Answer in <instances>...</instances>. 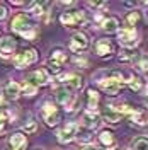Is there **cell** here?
Returning a JSON list of instances; mask_svg holds the SVG:
<instances>
[{"label":"cell","mask_w":148,"mask_h":150,"mask_svg":"<svg viewBox=\"0 0 148 150\" xmlns=\"http://www.w3.org/2000/svg\"><path fill=\"white\" fill-rule=\"evenodd\" d=\"M5 16H7V9H5L4 5H0V21H4Z\"/></svg>","instance_id":"e575fe53"},{"label":"cell","mask_w":148,"mask_h":150,"mask_svg":"<svg viewBox=\"0 0 148 150\" xmlns=\"http://www.w3.org/2000/svg\"><path fill=\"white\" fill-rule=\"evenodd\" d=\"M77 131H78V126L75 123H68L66 126H63L61 130L58 131L60 143H70L73 138H77Z\"/></svg>","instance_id":"8992f818"},{"label":"cell","mask_w":148,"mask_h":150,"mask_svg":"<svg viewBox=\"0 0 148 150\" xmlns=\"http://www.w3.org/2000/svg\"><path fill=\"white\" fill-rule=\"evenodd\" d=\"M36 60H37V51L29 48V50H24L22 53H17L14 56V65H16V68H24V67L32 65Z\"/></svg>","instance_id":"7a4b0ae2"},{"label":"cell","mask_w":148,"mask_h":150,"mask_svg":"<svg viewBox=\"0 0 148 150\" xmlns=\"http://www.w3.org/2000/svg\"><path fill=\"white\" fill-rule=\"evenodd\" d=\"M145 103H147V106H148V96H147V99H145Z\"/></svg>","instance_id":"8d00e7d4"},{"label":"cell","mask_w":148,"mask_h":150,"mask_svg":"<svg viewBox=\"0 0 148 150\" xmlns=\"http://www.w3.org/2000/svg\"><path fill=\"white\" fill-rule=\"evenodd\" d=\"M48 2H41V4H37V2H34V4H31V12L34 14V16H43L44 14V9H46Z\"/></svg>","instance_id":"484cf974"},{"label":"cell","mask_w":148,"mask_h":150,"mask_svg":"<svg viewBox=\"0 0 148 150\" xmlns=\"http://www.w3.org/2000/svg\"><path fill=\"white\" fill-rule=\"evenodd\" d=\"M48 74H46V70H34L32 74H29V79H27V82H31V84H34L37 87V85H44L48 84Z\"/></svg>","instance_id":"4fadbf2b"},{"label":"cell","mask_w":148,"mask_h":150,"mask_svg":"<svg viewBox=\"0 0 148 150\" xmlns=\"http://www.w3.org/2000/svg\"><path fill=\"white\" fill-rule=\"evenodd\" d=\"M61 24L66 26V28H75V26H82L87 22V17H85V12L82 10H68V12H63L61 14Z\"/></svg>","instance_id":"6da1fadb"},{"label":"cell","mask_w":148,"mask_h":150,"mask_svg":"<svg viewBox=\"0 0 148 150\" xmlns=\"http://www.w3.org/2000/svg\"><path fill=\"white\" fill-rule=\"evenodd\" d=\"M102 120L107 123H118L121 120V112L118 109H114L112 106H107L104 111H102Z\"/></svg>","instance_id":"2e32d148"},{"label":"cell","mask_w":148,"mask_h":150,"mask_svg":"<svg viewBox=\"0 0 148 150\" xmlns=\"http://www.w3.org/2000/svg\"><path fill=\"white\" fill-rule=\"evenodd\" d=\"M99 150H111V149H99Z\"/></svg>","instance_id":"74e56055"},{"label":"cell","mask_w":148,"mask_h":150,"mask_svg":"<svg viewBox=\"0 0 148 150\" xmlns=\"http://www.w3.org/2000/svg\"><path fill=\"white\" fill-rule=\"evenodd\" d=\"M82 121H83V128H89V130H95V128L99 126L101 120H99V116H97V114H95L94 111H87V112H83Z\"/></svg>","instance_id":"7c38bea8"},{"label":"cell","mask_w":148,"mask_h":150,"mask_svg":"<svg viewBox=\"0 0 148 150\" xmlns=\"http://www.w3.org/2000/svg\"><path fill=\"white\" fill-rule=\"evenodd\" d=\"M89 7L99 9V7H106V4H104V2H89Z\"/></svg>","instance_id":"836d02e7"},{"label":"cell","mask_w":148,"mask_h":150,"mask_svg":"<svg viewBox=\"0 0 148 150\" xmlns=\"http://www.w3.org/2000/svg\"><path fill=\"white\" fill-rule=\"evenodd\" d=\"M135 58H138V51L133 50V48H124L119 55H118V60L119 62H133Z\"/></svg>","instance_id":"d6986e66"},{"label":"cell","mask_w":148,"mask_h":150,"mask_svg":"<svg viewBox=\"0 0 148 150\" xmlns=\"http://www.w3.org/2000/svg\"><path fill=\"white\" fill-rule=\"evenodd\" d=\"M20 92H22V89H20V85L17 82H9V84L5 85V91H4L5 97L7 99H12V101H16L19 96H20Z\"/></svg>","instance_id":"9a60e30c"},{"label":"cell","mask_w":148,"mask_h":150,"mask_svg":"<svg viewBox=\"0 0 148 150\" xmlns=\"http://www.w3.org/2000/svg\"><path fill=\"white\" fill-rule=\"evenodd\" d=\"M136 31H135V28H124L121 29V33H119V43L123 45V46H126V48H131V46H135L136 45Z\"/></svg>","instance_id":"ba28073f"},{"label":"cell","mask_w":148,"mask_h":150,"mask_svg":"<svg viewBox=\"0 0 148 150\" xmlns=\"http://www.w3.org/2000/svg\"><path fill=\"white\" fill-rule=\"evenodd\" d=\"M41 114H43L44 121H46L49 126H55V125H58V123H60V120H61L58 108H56L55 104H51V103H46L44 106H43Z\"/></svg>","instance_id":"3957f363"},{"label":"cell","mask_w":148,"mask_h":150,"mask_svg":"<svg viewBox=\"0 0 148 150\" xmlns=\"http://www.w3.org/2000/svg\"><path fill=\"white\" fill-rule=\"evenodd\" d=\"M55 97L61 106H66L68 109H70V106L73 103V94H72L70 89H66V87H58L55 91Z\"/></svg>","instance_id":"30bf717a"},{"label":"cell","mask_w":148,"mask_h":150,"mask_svg":"<svg viewBox=\"0 0 148 150\" xmlns=\"http://www.w3.org/2000/svg\"><path fill=\"white\" fill-rule=\"evenodd\" d=\"M128 118H130V121L136 123V125H140V126H143V125L148 123V114L143 112V111H138V109H133Z\"/></svg>","instance_id":"ac0fdd59"},{"label":"cell","mask_w":148,"mask_h":150,"mask_svg":"<svg viewBox=\"0 0 148 150\" xmlns=\"http://www.w3.org/2000/svg\"><path fill=\"white\" fill-rule=\"evenodd\" d=\"M10 150H12V149H10Z\"/></svg>","instance_id":"ab89813d"},{"label":"cell","mask_w":148,"mask_h":150,"mask_svg":"<svg viewBox=\"0 0 148 150\" xmlns=\"http://www.w3.org/2000/svg\"><path fill=\"white\" fill-rule=\"evenodd\" d=\"M10 28L14 29V31H17V33H20V34H24V33H27L29 29H32L31 17L26 16V14H19V16H16V17L12 19Z\"/></svg>","instance_id":"277c9868"},{"label":"cell","mask_w":148,"mask_h":150,"mask_svg":"<svg viewBox=\"0 0 148 150\" xmlns=\"http://www.w3.org/2000/svg\"><path fill=\"white\" fill-rule=\"evenodd\" d=\"M77 138L80 143H90L94 140V135H92V130H89V128H78L77 131Z\"/></svg>","instance_id":"ffe728a7"},{"label":"cell","mask_w":148,"mask_h":150,"mask_svg":"<svg viewBox=\"0 0 148 150\" xmlns=\"http://www.w3.org/2000/svg\"><path fill=\"white\" fill-rule=\"evenodd\" d=\"M123 82H119L118 79H114V77H107V79H104L101 80V89L104 92H107L109 96H116V94L121 91V87H123Z\"/></svg>","instance_id":"9c48e42d"},{"label":"cell","mask_w":148,"mask_h":150,"mask_svg":"<svg viewBox=\"0 0 148 150\" xmlns=\"http://www.w3.org/2000/svg\"><path fill=\"white\" fill-rule=\"evenodd\" d=\"M0 41H2V39H0Z\"/></svg>","instance_id":"f35d334b"},{"label":"cell","mask_w":148,"mask_h":150,"mask_svg":"<svg viewBox=\"0 0 148 150\" xmlns=\"http://www.w3.org/2000/svg\"><path fill=\"white\" fill-rule=\"evenodd\" d=\"M138 21H140V14H138V12H135V10H133V12H130V14L126 16V19H124L126 28H133Z\"/></svg>","instance_id":"4316f807"},{"label":"cell","mask_w":148,"mask_h":150,"mask_svg":"<svg viewBox=\"0 0 148 150\" xmlns=\"http://www.w3.org/2000/svg\"><path fill=\"white\" fill-rule=\"evenodd\" d=\"M87 99H89V111H94L97 108V104H99V94H97V91L89 89L87 91Z\"/></svg>","instance_id":"7402d4cb"},{"label":"cell","mask_w":148,"mask_h":150,"mask_svg":"<svg viewBox=\"0 0 148 150\" xmlns=\"http://www.w3.org/2000/svg\"><path fill=\"white\" fill-rule=\"evenodd\" d=\"M99 140H101L104 145H107V147H112V145H114V135H112L111 131L104 130L101 135H99Z\"/></svg>","instance_id":"d4e9b609"},{"label":"cell","mask_w":148,"mask_h":150,"mask_svg":"<svg viewBox=\"0 0 148 150\" xmlns=\"http://www.w3.org/2000/svg\"><path fill=\"white\" fill-rule=\"evenodd\" d=\"M130 87L135 91V92H140L141 89H143V80L140 79V77H133L130 82Z\"/></svg>","instance_id":"f1b7e54d"},{"label":"cell","mask_w":148,"mask_h":150,"mask_svg":"<svg viewBox=\"0 0 148 150\" xmlns=\"http://www.w3.org/2000/svg\"><path fill=\"white\" fill-rule=\"evenodd\" d=\"M9 143H10V147H12V150H24L26 145H27V138L22 133H14L10 137Z\"/></svg>","instance_id":"5bb4252c"},{"label":"cell","mask_w":148,"mask_h":150,"mask_svg":"<svg viewBox=\"0 0 148 150\" xmlns=\"http://www.w3.org/2000/svg\"><path fill=\"white\" fill-rule=\"evenodd\" d=\"M5 126H7V114L4 111H0V131L5 130Z\"/></svg>","instance_id":"1f68e13d"},{"label":"cell","mask_w":148,"mask_h":150,"mask_svg":"<svg viewBox=\"0 0 148 150\" xmlns=\"http://www.w3.org/2000/svg\"><path fill=\"white\" fill-rule=\"evenodd\" d=\"M36 128H37V125H36V121H34L32 118H31V120L24 125V131H26V133H34V131H36Z\"/></svg>","instance_id":"f546056e"},{"label":"cell","mask_w":148,"mask_h":150,"mask_svg":"<svg viewBox=\"0 0 148 150\" xmlns=\"http://www.w3.org/2000/svg\"><path fill=\"white\" fill-rule=\"evenodd\" d=\"M95 51H97V55L101 56H106L112 53V45L109 39H99L97 41V45H95Z\"/></svg>","instance_id":"e0dca14e"},{"label":"cell","mask_w":148,"mask_h":150,"mask_svg":"<svg viewBox=\"0 0 148 150\" xmlns=\"http://www.w3.org/2000/svg\"><path fill=\"white\" fill-rule=\"evenodd\" d=\"M66 62V53L65 51H61V50H55V51H51V56L48 58V67H49V70L51 72H60L61 70V67L63 63Z\"/></svg>","instance_id":"5b68a950"},{"label":"cell","mask_w":148,"mask_h":150,"mask_svg":"<svg viewBox=\"0 0 148 150\" xmlns=\"http://www.w3.org/2000/svg\"><path fill=\"white\" fill-rule=\"evenodd\" d=\"M68 85H70L72 89H75V91H80L83 87V79L80 75H70V77H68Z\"/></svg>","instance_id":"cb8c5ba5"},{"label":"cell","mask_w":148,"mask_h":150,"mask_svg":"<svg viewBox=\"0 0 148 150\" xmlns=\"http://www.w3.org/2000/svg\"><path fill=\"white\" fill-rule=\"evenodd\" d=\"M89 48V38L83 33H77L73 34V38L70 39V50L75 51V53H80V51H85Z\"/></svg>","instance_id":"52a82bcc"},{"label":"cell","mask_w":148,"mask_h":150,"mask_svg":"<svg viewBox=\"0 0 148 150\" xmlns=\"http://www.w3.org/2000/svg\"><path fill=\"white\" fill-rule=\"evenodd\" d=\"M83 150H99V149H97V147H85Z\"/></svg>","instance_id":"d590c367"},{"label":"cell","mask_w":148,"mask_h":150,"mask_svg":"<svg viewBox=\"0 0 148 150\" xmlns=\"http://www.w3.org/2000/svg\"><path fill=\"white\" fill-rule=\"evenodd\" d=\"M136 65H138V68L141 70V72H148V58L141 56V58L138 60V63H136Z\"/></svg>","instance_id":"4dcf8cb0"},{"label":"cell","mask_w":148,"mask_h":150,"mask_svg":"<svg viewBox=\"0 0 148 150\" xmlns=\"http://www.w3.org/2000/svg\"><path fill=\"white\" fill-rule=\"evenodd\" d=\"M102 29H104V31H107V33H116V31L119 29V21H118L116 17L106 19V21L102 22Z\"/></svg>","instance_id":"44dd1931"},{"label":"cell","mask_w":148,"mask_h":150,"mask_svg":"<svg viewBox=\"0 0 148 150\" xmlns=\"http://www.w3.org/2000/svg\"><path fill=\"white\" fill-rule=\"evenodd\" d=\"M37 91V87L34 84H31V82H26V84L22 85V94L24 96H34Z\"/></svg>","instance_id":"83f0119b"},{"label":"cell","mask_w":148,"mask_h":150,"mask_svg":"<svg viewBox=\"0 0 148 150\" xmlns=\"http://www.w3.org/2000/svg\"><path fill=\"white\" fill-rule=\"evenodd\" d=\"M131 149L133 150H148V138L147 137H138L136 140H133Z\"/></svg>","instance_id":"603a6c76"},{"label":"cell","mask_w":148,"mask_h":150,"mask_svg":"<svg viewBox=\"0 0 148 150\" xmlns=\"http://www.w3.org/2000/svg\"><path fill=\"white\" fill-rule=\"evenodd\" d=\"M22 36L26 38V39H34V38H36V29H34V28H32V29H29L27 33H24Z\"/></svg>","instance_id":"d6a6232c"},{"label":"cell","mask_w":148,"mask_h":150,"mask_svg":"<svg viewBox=\"0 0 148 150\" xmlns=\"http://www.w3.org/2000/svg\"><path fill=\"white\" fill-rule=\"evenodd\" d=\"M16 48H17V41L14 38L10 36L2 38V41H0V55L2 56H10L16 51Z\"/></svg>","instance_id":"8fae6325"}]
</instances>
